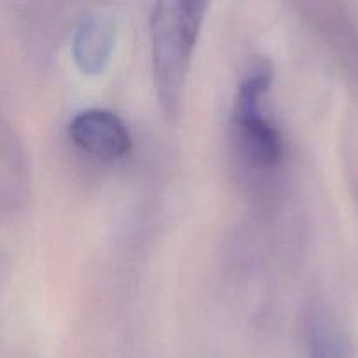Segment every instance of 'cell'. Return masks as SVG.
Here are the masks:
<instances>
[{
	"instance_id": "cell-4",
	"label": "cell",
	"mask_w": 358,
	"mask_h": 358,
	"mask_svg": "<svg viewBox=\"0 0 358 358\" xmlns=\"http://www.w3.org/2000/svg\"><path fill=\"white\" fill-rule=\"evenodd\" d=\"M117 35V24L107 13H91L80 20L73 31L72 56L83 73L103 72L110 59Z\"/></svg>"
},
{
	"instance_id": "cell-2",
	"label": "cell",
	"mask_w": 358,
	"mask_h": 358,
	"mask_svg": "<svg viewBox=\"0 0 358 358\" xmlns=\"http://www.w3.org/2000/svg\"><path fill=\"white\" fill-rule=\"evenodd\" d=\"M273 80L268 63L255 66L238 87L233 105L234 138L245 159L255 168H273L282 156V136L271 121L261 112L262 96Z\"/></svg>"
},
{
	"instance_id": "cell-3",
	"label": "cell",
	"mask_w": 358,
	"mask_h": 358,
	"mask_svg": "<svg viewBox=\"0 0 358 358\" xmlns=\"http://www.w3.org/2000/svg\"><path fill=\"white\" fill-rule=\"evenodd\" d=\"M69 138L98 161H117L131 149V135L121 115L101 107L77 112L69 122Z\"/></svg>"
},
{
	"instance_id": "cell-1",
	"label": "cell",
	"mask_w": 358,
	"mask_h": 358,
	"mask_svg": "<svg viewBox=\"0 0 358 358\" xmlns=\"http://www.w3.org/2000/svg\"><path fill=\"white\" fill-rule=\"evenodd\" d=\"M208 2L163 0L150 14L152 73L157 101L166 117H177L184 100L192 52L205 21Z\"/></svg>"
},
{
	"instance_id": "cell-5",
	"label": "cell",
	"mask_w": 358,
	"mask_h": 358,
	"mask_svg": "<svg viewBox=\"0 0 358 358\" xmlns=\"http://www.w3.org/2000/svg\"><path fill=\"white\" fill-rule=\"evenodd\" d=\"M308 358H348V345L338 322L329 311L318 310L308 329Z\"/></svg>"
}]
</instances>
